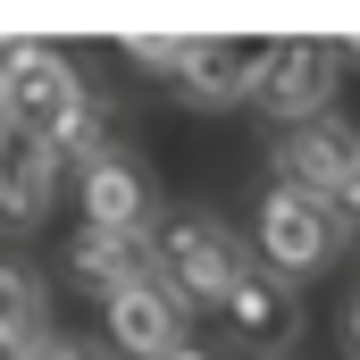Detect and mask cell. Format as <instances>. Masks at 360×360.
Segmentation results:
<instances>
[{
	"label": "cell",
	"instance_id": "obj_18",
	"mask_svg": "<svg viewBox=\"0 0 360 360\" xmlns=\"http://www.w3.org/2000/svg\"><path fill=\"white\" fill-rule=\"evenodd\" d=\"M335 59H352V68H360V34H352V42H344V51H335Z\"/></svg>",
	"mask_w": 360,
	"mask_h": 360
},
{
	"label": "cell",
	"instance_id": "obj_17",
	"mask_svg": "<svg viewBox=\"0 0 360 360\" xmlns=\"http://www.w3.org/2000/svg\"><path fill=\"white\" fill-rule=\"evenodd\" d=\"M168 360H218V352H201V344H176V352H168Z\"/></svg>",
	"mask_w": 360,
	"mask_h": 360
},
{
	"label": "cell",
	"instance_id": "obj_15",
	"mask_svg": "<svg viewBox=\"0 0 360 360\" xmlns=\"http://www.w3.org/2000/svg\"><path fill=\"white\" fill-rule=\"evenodd\" d=\"M25 360H101V352H84V344H68V335H42Z\"/></svg>",
	"mask_w": 360,
	"mask_h": 360
},
{
	"label": "cell",
	"instance_id": "obj_20",
	"mask_svg": "<svg viewBox=\"0 0 360 360\" xmlns=\"http://www.w3.org/2000/svg\"><path fill=\"white\" fill-rule=\"evenodd\" d=\"M0 143H8V134H0Z\"/></svg>",
	"mask_w": 360,
	"mask_h": 360
},
{
	"label": "cell",
	"instance_id": "obj_16",
	"mask_svg": "<svg viewBox=\"0 0 360 360\" xmlns=\"http://www.w3.org/2000/svg\"><path fill=\"white\" fill-rule=\"evenodd\" d=\"M344 344H352V360H360V293H352V310H344Z\"/></svg>",
	"mask_w": 360,
	"mask_h": 360
},
{
	"label": "cell",
	"instance_id": "obj_12",
	"mask_svg": "<svg viewBox=\"0 0 360 360\" xmlns=\"http://www.w3.org/2000/svg\"><path fill=\"white\" fill-rule=\"evenodd\" d=\"M51 335V293L25 260H0V360H25Z\"/></svg>",
	"mask_w": 360,
	"mask_h": 360
},
{
	"label": "cell",
	"instance_id": "obj_14",
	"mask_svg": "<svg viewBox=\"0 0 360 360\" xmlns=\"http://www.w3.org/2000/svg\"><path fill=\"white\" fill-rule=\"evenodd\" d=\"M184 51H193L184 34H134V42H126V68H134V76H168V84H176Z\"/></svg>",
	"mask_w": 360,
	"mask_h": 360
},
{
	"label": "cell",
	"instance_id": "obj_9",
	"mask_svg": "<svg viewBox=\"0 0 360 360\" xmlns=\"http://www.w3.org/2000/svg\"><path fill=\"white\" fill-rule=\"evenodd\" d=\"M260 59H269V42H193L176 68V92L193 109H235L260 84Z\"/></svg>",
	"mask_w": 360,
	"mask_h": 360
},
{
	"label": "cell",
	"instance_id": "obj_7",
	"mask_svg": "<svg viewBox=\"0 0 360 360\" xmlns=\"http://www.w3.org/2000/svg\"><path fill=\"white\" fill-rule=\"evenodd\" d=\"M101 319H109V352L117 360H168L184 344V302L160 276H134L126 293H109Z\"/></svg>",
	"mask_w": 360,
	"mask_h": 360
},
{
	"label": "cell",
	"instance_id": "obj_10",
	"mask_svg": "<svg viewBox=\"0 0 360 360\" xmlns=\"http://www.w3.org/2000/svg\"><path fill=\"white\" fill-rule=\"evenodd\" d=\"M51 201H59V160H51V143L42 134H8L0 143V226H42L51 218Z\"/></svg>",
	"mask_w": 360,
	"mask_h": 360
},
{
	"label": "cell",
	"instance_id": "obj_5",
	"mask_svg": "<svg viewBox=\"0 0 360 360\" xmlns=\"http://www.w3.org/2000/svg\"><path fill=\"white\" fill-rule=\"evenodd\" d=\"M335 76H344L335 42H269L260 84H252V109L276 117V126H302V117L335 109Z\"/></svg>",
	"mask_w": 360,
	"mask_h": 360
},
{
	"label": "cell",
	"instance_id": "obj_1",
	"mask_svg": "<svg viewBox=\"0 0 360 360\" xmlns=\"http://www.w3.org/2000/svg\"><path fill=\"white\" fill-rule=\"evenodd\" d=\"M252 269V243L218 218V210H168L151 226V276L176 293L184 310L193 302H226V285Z\"/></svg>",
	"mask_w": 360,
	"mask_h": 360
},
{
	"label": "cell",
	"instance_id": "obj_4",
	"mask_svg": "<svg viewBox=\"0 0 360 360\" xmlns=\"http://www.w3.org/2000/svg\"><path fill=\"white\" fill-rule=\"evenodd\" d=\"M84 101V76L51 42H8L0 51V134H51Z\"/></svg>",
	"mask_w": 360,
	"mask_h": 360
},
{
	"label": "cell",
	"instance_id": "obj_8",
	"mask_svg": "<svg viewBox=\"0 0 360 360\" xmlns=\"http://www.w3.org/2000/svg\"><path fill=\"white\" fill-rule=\"evenodd\" d=\"M76 201H84V226H101V235H151L160 184H151V168H143V160L117 143L109 160H92V168H84Z\"/></svg>",
	"mask_w": 360,
	"mask_h": 360
},
{
	"label": "cell",
	"instance_id": "obj_19",
	"mask_svg": "<svg viewBox=\"0 0 360 360\" xmlns=\"http://www.w3.org/2000/svg\"><path fill=\"white\" fill-rule=\"evenodd\" d=\"M344 218H352V226H360V184H352V201H344Z\"/></svg>",
	"mask_w": 360,
	"mask_h": 360
},
{
	"label": "cell",
	"instance_id": "obj_6",
	"mask_svg": "<svg viewBox=\"0 0 360 360\" xmlns=\"http://www.w3.org/2000/svg\"><path fill=\"white\" fill-rule=\"evenodd\" d=\"M226 327H235V344H252V352H293L302 344V285H285V276H269L260 260L226 285Z\"/></svg>",
	"mask_w": 360,
	"mask_h": 360
},
{
	"label": "cell",
	"instance_id": "obj_13",
	"mask_svg": "<svg viewBox=\"0 0 360 360\" xmlns=\"http://www.w3.org/2000/svg\"><path fill=\"white\" fill-rule=\"evenodd\" d=\"M42 143H51V160H59V168H92V160H109V151H117V109H109L101 92H84V101H76Z\"/></svg>",
	"mask_w": 360,
	"mask_h": 360
},
{
	"label": "cell",
	"instance_id": "obj_11",
	"mask_svg": "<svg viewBox=\"0 0 360 360\" xmlns=\"http://www.w3.org/2000/svg\"><path fill=\"white\" fill-rule=\"evenodd\" d=\"M134 276H151V235H101V226H76V243H68V285H84V293H126Z\"/></svg>",
	"mask_w": 360,
	"mask_h": 360
},
{
	"label": "cell",
	"instance_id": "obj_2",
	"mask_svg": "<svg viewBox=\"0 0 360 360\" xmlns=\"http://www.w3.org/2000/svg\"><path fill=\"white\" fill-rule=\"evenodd\" d=\"M344 243H352V218L327 210V201H302V193H269L260 218H252V260H260L269 276H285V285L335 269Z\"/></svg>",
	"mask_w": 360,
	"mask_h": 360
},
{
	"label": "cell",
	"instance_id": "obj_3",
	"mask_svg": "<svg viewBox=\"0 0 360 360\" xmlns=\"http://www.w3.org/2000/svg\"><path fill=\"white\" fill-rule=\"evenodd\" d=\"M276 193H302V201H327V210H344L360 184V126L352 117H335V109H319V117H302V126H276Z\"/></svg>",
	"mask_w": 360,
	"mask_h": 360
}]
</instances>
